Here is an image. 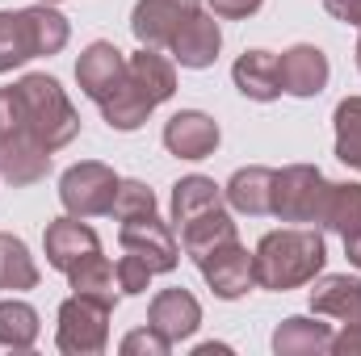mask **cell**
Returning <instances> with one entry per match:
<instances>
[{"label":"cell","mask_w":361,"mask_h":356,"mask_svg":"<svg viewBox=\"0 0 361 356\" xmlns=\"http://www.w3.org/2000/svg\"><path fill=\"white\" fill-rule=\"evenodd\" d=\"M324 265H328V243L311 227L269 231L252 252V276L261 289H273V293H286V289L315 281L324 272Z\"/></svg>","instance_id":"6da1fadb"},{"label":"cell","mask_w":361,"mask_h":356,"mask_svg":"<svg viewBox=\"0 0 361 356\" xmlns=\"http://www.w3.org/2000/svg\"><path fill=\"white\" fill-rule=\"evenodd\" d=\"M68 17L55 13L51 4H30V8H4L0 13V76L38 59V55H59L68 46Z\"/></svg>","instance_id":"7a4b0ae2"},{"label":"cell","mask_w":361,"mask_h":356,"mask_svg":"<svg viewBox=\"0 0 361 356\" xmlns=\"http://www.w3.org/2000/svg\"><path fill=\"white\" fill-rule=\"evenodd\" d=\"M51 172V151L30 130L17 84L0 89V177L8 184H34Z\"/></svg>","instance_id":"3957f363"},{"label":"cell","mask_w":361,"mask_h":356,"mask_svg":"<svg viewBox=\"0 0 361 356\" xmlns=\"http://www.w3.org/2000/svg\"><path fill=\"white\" fill-rule=\"evenodd\" d=\"M109 314H114V306L97 302L89 293H72L59 306V331H55L59 352L63 356L105 352V344H109Z\"/></svg>","instance_id":"277c9868"},{"label":"cell","mask_w":361,"mask_h":356,"mask_svg":"<svg viewBox=\"0 0 361 356\" xmlns=\"http://www.w3.org/2000/svg\"><path fill=\"white\" fill-rule=\"evenodd\" d=\"M328 184L315 164H290L273 180V218L281 222H319L324 201H328Z\"/></svg>","instance_id":"5b68a950"},{"label":"cell","mask_w":361,"mask_h":356,"mask_svg":"<svg viewBox=\"0 0 361 356\" xmlns=\"http://www.w3.org/2000/svg\"><path fill=\"white\" fill-rule=\"evenodd\" d=\"M118 172L101 160H80L72 164L63 177H59V201L68 214L76 218H97V214H109L114 210V197H118Z\"/></svg>","instance_id":"8992f818"},{"label":"cell","mask_w":361,"mask_h":356,"mask_svg":"<svg viewBox=\"0 0 361 356\" xmlns=\"http://www.w3.org/2000/svg\"><path fill=\"white\" fill-rule=\"evenodd\" d=\"M197 268H202L206 285L214 289V298H223V302H235V298H244L257 285V276H252V252L240 243V235L227 239V243H219V248H210L197 260Z\"/></svg>","instance_id":"52a82bcc"},{"label":"cell","mask_w":361,"mask_h":356,"mask_svg":"<svg viewBox=\"0 0 361 356\" xmlns=\"http://www.w3.org/2000/svg\"><path fill=\"white\" fill-rule=\"evenodd\" d=\"M126 72H130V59L114 42H89L80 51V59H76V84L97 105L118 96V89L126 84Z\"/></svg>","instance_id":"ba28073f"},{"label":"cell","mask_w":361,"mask_h":356,"mask_svg":"<svg viewBox=\"0 0 361 356\" xmlns=\"http://www.w3.org/2000/svg\"><path fill=\"white\" fill-rule=\"evenodd\" d=\"M118 243L122 252H135L139 260H147L152 272H173L180 260L177 235L169 222H160L156 214H143V218H126L122 231H118Z\"/></svg>","instance_id":"9c48e42d"},{"label":"cell","mask_w":361,"mask_h":356,"mask_svg":"<svg viewBox=\"0 0 361 356\" xmlns=\"http://www.w3.org/2000/svg\"><path fill=\"white\" fill-rule=\"evenodd\" d=\"M193 13H197V0H139L130 13V30L143 46L160 51V46H173V38Z\"/></svg>","instance_id":"30bf717a"},{"label":"cell","mask_w":361,"mask_h":356,"mask_svg":"<svg viewBox=\"0 0 361 356\" xmlns=\"http://www.w3.org/2000/svg\"><path fill=\"white\" fill-rule=\"evenodd\" d=\"M319 222H324L332 235H341L349 265L361 268V184H353V180H341V184H336V180H332Z\"/></svg>","instance_id":"8fae6325"},{"label":"cell","mask_w":361,"mask_h":356,"mask_svg":"<svg viewBox=\"0 0 361 356\" xmlns=\"http://www.w3.org/2000/svg\"><path fill=\"white\" fill-rule=\"evenodd\" d=\"M42 248H47L51 268H59V272L68 276L80 260H89V256L101 252V239H97V231H92L85 218L68 214V218H55V222L42 231Z\"/></svg>","instance_id":"7c38bea8"},{"label":"cell","mask_w":361,"mask_h":356,"mask_svg":"<svg viewBox=\"0 0 361 356\" xmlns=\"http://www.w3.org/2000/svg\"><path fill=\"white\" fill-rule=\"evenodd\" d=\"M277 76H281V92H290V96H319L328 89L332 68H328V55L319 46L298 42L286 55H277Z\"/></svg>","instance_id":"4fadbf2b"},{"label":"cell","mask_w":361,"mask_h":356,"mask_svg":"<svg viewBox=\"0 0 361 356\" xmlns=\"http://www.w3.org/2000/svg\"><path fill=\"white\" fill-rule=\"evenodd\" d=\"M164 147L177 160H206L219 147V122L202 109H180L164 122Z\"/></svg>","instance_id":"5bb4252c"},{"label":"cell","mask_w":361,"mask_h":356,"mask_svg":"<svg viewBox=\"0 0 361 356\" xmlns=\"http://www.w3.org/2000/svg\"><path fill=\"white\" fill-rule=\"evenodd\" d=\"M147 323L160 331V336H169L173 344L180 340H189L193 331H197V323H202V306H197V298L189 293V289H160L156 298H152V306H147Z\"/></svg>","instance_id":"9a60e30c"},{"label":"cell","mask_w":361,"mask_h":356,"mask_svg":"<svg viewBox=\"0 0 361 356\" xmlns=\"http://www.w3.org/2000/svg\"><path fill=\"white\" fill-rule=\"evenodd\" d=\"M173 59H177L180 68H210L214 59H219V51H223V30H219V21L210 17V13H193L185 25H180V34L173 38Z\"/></svg>","instance_id":"2e32d148"},{"label":"cell","mask_w":361,"mask_h":356,"mask_svg":"<svg viewBox=\"0 0 361 356\" xmlns=\"http://www.w3.org/2000/svg\"><path fill=\"white\" fill-rule=\"evenodd\" d=\"M311 310L324 314V319L361 323V281L349 276V272L315 276V285H311Z\"/></svg>","instance_id":"e0dca14e"},{"label":"cell","mask_w":361,"mask_h":356,"mask_svg":"<svg viewBox=\"0 0 361 356\" xmlns=\"http://www.w3.org/2000/svg\"><path fill=\"white\" fill-rule=\"evenodd\" d=\"M177 231H180V248H185V256H193V265H197L210 248H219V243L235 239V222H231L227 201H223V205H214V210H202V214L185 218Z\"/></svg>","instance_id":"ac0fdd59"},{"label":"cell","mask_w":361,"mask_h":356,"mask_svg":"<svg viewBox=\"0 0 361 356\" xmlns=\"http://www.w3.org/2000/svg\"><path fill=\"white\" fill-rule=\"evenodd\" d=\"M273 180H277L273 168H261V164L240 168L223 184V197H227L231 210H240L248 218H261V214H273Z\"/></svg>","instance_id":"d6986e66"},{"label":"cell","mask_w":361,"mask_h":356,"mask_svg":"<svg viewBox=\"0 0 361 356\" xmlns=\"http://www.w3.org/2000/svg\"><path fill=\"white\" fill-rule=\"evenodd\" d=\"M332 336H336V331H332L328 323L294 314V319L277 323V331H273V352L277 356H324V352H332Z\"/></svg>","instance_id":"ffe728a7"},{"label":"cell","mask_w":361,"mask_h":356,"mask_svg":"<svg viewBox=\"0 0 361 356\" xmlns=\"http://www.w3.org/2000/svg\"><path fill=\"white\" fill-rule=\"evenodd\" d=\"M231 80L248 101H277L281 96V76H277L273 51H244L231 68Z\"/></svg>","instance_id":"44dd1931"},{"label":"cell","mask_w":361,"mask_h":356,"mask_svg":"<svg viewBox=\"0 0 361 356\" xmlns=\"http://www.w3.org/2000/svg\"><path fill=\"white\" fill-rule=\"evenodd\" d=\"M130 80H135V89L143 92L152 105H164L177 92V68L160 51L143 46L139 55H130Z\"/></svg>","instance_id":"7402d4cb"},{"label":"cell","mask_w":361,"mask_h":356,"mask_svg":"<svg viewBox=\"0 0 361 356\" xmlns=\"http://www.w3.org/2000/svg\"><path fill=\"white\" fill-rule=\"evenodd\" d=\"M68 285H72V293H89L97 302H105V306H118V268L109 265L101 252L89 256V260H80V265L68 272Z\"/></svg>","instance_id":"603a6c76"},{"label":"cell","mask_w":361,"mask_h":356,"mask_svg":"<svg viewBox=\"0 0 361 356\" xmlns=\"http://www.w3.org/2000/svg\"><path fill=\"white\" fill-rule=\"evenodd\" d=\"M42 323H38V310L30 302H17V298H4L0 302V344L13 348V352H25L34 348Z\"/></svg>","instance_id":"cb8c5ba5"},{"label":"cell","mask_w":361,"mask_h":356,"mask_svg":"<svg viewBox=\"0 0 361 356\" xmlns=\"http://www.w3.org/2000/svg\"><path fill=\"white\" fill-rule=\"evenodd\" d=\"M227 197H223V189L214 184L210 177H180L173 184V222H185V218H193V214H202V210H214V205H223Z\"/></svg>","instance_id":"d4e9b609"},{"label":"cell","mask_w":361,"mask_h":356,"mask_svg":"<svg viewBox=\"0 0 361 356\" xmlns=\"http://www.w3.org/2000/svg\"><path fill=\"white\" fill-rule=\"evenodd\" d=\"M38 285V265L30 256V248L17 235L0 231V289H34Z\"/></svg>","instance_id":"484cf974"},{"label":"cell","mask_w":361,"mask_h":356,"mask_svg":"<svg viewBox=\"0 0 361 356\" xmlns=\"http://www.w3.org/2000/svg\"><path fill=\"white\" fill-rule=\"evenodd\" d=\"M336 126V160L361 172V96H345L332 113Z\"/></svg>","instance_id":"4316f807"},{"label":"cell","mask_w":361,"mask_h":356,"mask_svg":"<svg viewBox=\"0 0 361 356\" xmlns=\"http://www.w3.org/2000/svg\"><path fill=\"white\" fill-rule=\"evenodd\" d=\"M109 214H114L118 222H126V218H143V214H156V193H152L143 180H122Z\"/></svg>","instance_id":"83f0119b"},{"label":"cell","mask_w":361,"mask_h":356,"mask_svg":"<svg viewBox=\"0 0 361 356\" xmlns=\"http://www.w3.org/2000/svg\"><path fill=\"white\" fill-rule=\"evenodd\" d=\"M152 268L147 260H139L135 252H126L122 260H118V289L126 293V298H139V293H147V285H152Z\"/></svg>","instance_id":"f1b7e54d"},{"label":"cell","mask_w":361,"mask_h":356,"mask_svg":"<svg viewBox=\"0 0 361 356\" xmlns=\"http://www.w3.org/2000/svg\"><path fill=\"white\" fill-rule=\"evenodd\" d=\"M169 352H173V340L160 336L152 323L139 327V331H130V336L122 340V356H169Z\"/></svg>","instance_id":"f546056e"},{"label":"cell","mask_w":361,"mask_h":356,"mask_svg":"<svg viewBox=\"0 0 361 356\" xmlns=\"http://www.w3.org/2000/svg\"><path fill=\"white\" fill-rule=\"evenodd\" d=\"M214 17H227V21H240V17H252L265 0H206Z\"/></svg>","instance_id":"4dcf8cb0"},{"label":"cell","mask_w":361,"mask_h":356,"mask_svg":"<svg viewBox=\"0 0 361 356\" xmlns=\"http://www.w3.org/2000/svg\"><path fill=\"white\" fill-rule=\"evenodd\" d=\"M332 356H361V323H345V331L332 336Z\"/></svg>","instance_id":"1f68e13d"},{"label":"cell","mask_w":361,"mask_h":356,"mask_svg":"<svg viewBox=\"0 0 361 356\" xmlns=\"http://www.w3.org/2000/svg\"><path fill=\"white\" fill-rule=\"evenodd\" d=\"M324 8H328L336 21L357 25V30H361V0H324Z\"/></svg>","instance_id":"d6a6232c"},{"label":"cell","mask_w":361,"mask_h":356,"mask_svg":"<svg viewBox=\"0 0 361 356\" xmlns=\"http://www.w3.org/2000/svg\"><path fill=\"white\" fill-rule=\"evenodd\" d=\"M357 68H361V38H357Z\"/></svg>","instance_id":"836d02e7"},{"label":"cell","mask_w":361,"mask_h":356,"mask_svg":"<svg viewBox=\"0 0 361 356\" xmlns=\"http://www.w3.org/2000/svg\"><path fill=\"white\" fill-rule=\"evenodd\" d=\"M38 4H59V0H38Z\"/></svg>","instance_id":"e575fe53"}]
</instances>
